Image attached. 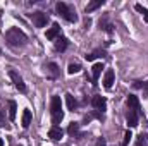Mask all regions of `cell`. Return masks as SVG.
<instances>
[{"mask_svg": "<svg viewBox=\"0 0 148 146\" xmlns=\"http://www.w3.org/2000/svg\"><path fill=\"white\" fill-rule=\"evenodd\" d=\"M100 29H103V31H107V33H112V31H114V26L103 17V19H100Z\"/></svg>", "mask_w": 148, "mask_h": 146, "instance_id": "d6986e66", "label": "cell"}, {"mask_svg": "<svg viewBox=\"0 0 148 146\" xmlns=\"http://www.w3.org/2000/svg\"><path fill=\"white\" fill-rule=\"evenodd\" d=\"M102 71H103V64H102V62H97V64L91 67V74H93V79H91V81H93V84H97V81H98Z\"/></svg>", "mask_w": 148, "mask_h": 146, "instance_id": "5bb4252c", "label": "cell"}, {"mask_svg": "<svg viewBox=\"0 0 148 146\" xmlns=\"http://www.w3.org/2000/svg\"><path fill=\"white\" fill-rule=\"evenodd\" d=\"M147 143H148V134H140L138 136V141H136V146H147Z\"/></svg>", "mask_w": 148, "mask_h": 146, "instance_id": "603a6c76", "label": "cell"}, {"mask_svg": "<svg viewBox=\"0 0 148 146\" xmlns=\"http://www.w3.org/2000/svg\"><path fill=\"white\" fill-rule=\"evenodd\" d=\"M45 36H47V40H57V38L60 36V26H59L57 23H53V24H52V28L47 31V35H45Z\"/></svg>", "mask_w": 148, "mask_h": 146, "instance_id": "30bf717a", "label": "cell"}, {"mask_svg": "<svg viewBox=\"0 0 148 146\" xmlns=\"http://www.w3.org/2000/svg\"><path fill=\"white\" fill-rule=\"evenodd\" d=\"M0 146H3V141H2V138H0Z\"/></svg>", "mask_w": 148, "mask_h": 146, "instance_id": "f1b7e54d", "label": "cell"}, {"mask_svg": "<svg viewBox=\"0 0 148 146\" xmlns=\"http://www.w3.org/2000/svg\"><path fill=\"white\" fill-rule=\"evenodd\" d=\"M5 122V117H3V110H0V126H3Z\"/></svg>", "mask_w": 148, "mask_h": 146, "instance_id": "83f0119b", "label": "cell"}, {"mask_svg": "<svg viewBox=\"0 0 148 146\" xmlns=\"http://www.w3.org/2000/svg\"><path fill=\"white\" fill-rule=\"evenodd\" d=\"M29 16H31V19H33V23H35L36 28L47 26V21H48L47 14H43V12H33V14H29Z\"/></svg>", "mask_w": 148, "mask_h": 146, "instance_id": "5b68a950", "label": "cell"}, {"mask_svg": "<svg viewBox=\"0 0 148 146\" xmlns=\"http://www.w3.org/2000/svg\"><path fill=\"white\" fill-rule=\"evenodd\" d=\"M81 71V65L79 64H69V67H67V74H76Z\"/></svg>", "mask_w": 148, "mask_h": 146, "instance_id": "cb8c5ba5", "label": "cell"}, {"mask_svg": "<svg viewBox=\"0 0 148 146\" xmlns=\"http://www.w3.org/2000/svg\"><path fill=\"white\" fill-rule=\"evenodd\" d=\"M5 40H7V43H9L10 46H14V48L24 46V45L28 43V36H26L19 28H10V29H7Z\"/></svg>", "mask_w": 148, "mask_h": 146, "instance_id": "6da1fadb", "label": "cell"}, {"mask_svg": "<svg viewBox=\"0 0 148 146\" xmlns=\"http://www.w3.org/2000/svg\"><path fill=\"white\" fill-rule=\"evenodd\" d=\"M143 93H145V96L148 98V81L145 83V84H143Z\"/></svg>", "mask_w": 148, "mask_h": 146, "instance_id": "4316f807", "label": "cell"}, {"mask_svg": "<svg viewBox=\"0 0 148 146\" xmlns=\"http://www.w3.org/2000/svg\"><path fill=\"white\" fill-rule=\"evenodd\" d=\"M62 136H64V131H62L59 126H52V127H50V131H48V138H50V139H53V141H60Z\"/></svg>", "mask_w": 148, "mask_h": 146, "instance_id": "ba28073f", "label": "cell"}, {"mask_svg": "<svg viewBox=\"0 0 148 146\" xmlns=\"http://www.w3.org/2000/svg\"><path fill=\"white\" fill-rule=\"evenodd\" d=\"M31 119H33V115H31V110L26 108L24 112H23V120H21L24 129H26V127H29V124H31Z\"/></svg>", "mask_w": 148, "mask_h": 146, "instance_id": "e0dca14e", "label": "cell"}, {"mask_svg": "<svg viewBox=\"0 0 148 146\" xmlns=\"http://www.w3.org/2000/svg\"><path fill=\"white\" fill-rule=\"evenodd\" d=\"M9 76H10V79H12V83H14V86L21 91V93H26V84H24V81H23V77L19 76V74L16 72V71H9Z\"/></svg>", "mask_w": 148, "mask_h": 146, "instance_id": "277c9868", "label": "cell"}, {"mask_svg": "<svg viewBox=\"0 0 148 146\" xmlns=\"http://www.w3.org/2000/svg\"><path fill=\"white\" fill-rule=\"evenodd\" d=\"M55 9H57V12H59L66 21H69V23H76V21H77L76 10H74L71 5H67V3H64V2H59V3L55 5Z\"/></svg>", "mask_w": 148, "mask_h": 146, "instance_id": "3957f363", "label": "cell"}, {"mask_svg": "<svg viewBox=\"0 0 148 146\" xmlns=\"http://www.w3.org/2000/svg\"><path fill=\"white\" fill-rule=\"evenodd\" d=\"M45 72H47L48 77L55 79V77H59L60 71H59V65H57L55 62H50V64H47V65H45Z\"/></svg>", "mask_w": 148, "mask_h": 146, "instance_id": "52a82bcc", "label": "cell"}, {"mask_svg": "<svg viewBox=\"0 0 148 146\" xmlns=\"http://www.w3.org/2000/svg\"><path fill=\"white\" fill-rule=\"evenodd\" d=\"M134 9H136V10H138L140 14H143V17H145V21L148 23V9H145V7H143L141 3H136V5H134Z\"/></svg>", "mask_w": 148, "mask_h": 146, "instance_id": "7402d4cb", "label": "cell"}, {"mask_svg": "<svg viewBox=\"0 0 148 146\" xmlns=\"http://www.w3.org/2000/svg\"><path fill=\"white\" fill-rule=\"evenodd\" d=\"M16 113H17V105H16V102H9V119L10 120H14L16 119Z\"/></svg>", "mask_w": 148, "mask_h": 146, "instance_id": "ffe728a7", "label": "cell"}, {"mask_svg": "<svg viewBox=\"0 0 148 146\" xmlns=\"http://www.w3.org/2000/svg\"><path fill=\"white\" fill-rule=\"evenodd\" d=\"M66 103H67V108L71 110V112H74V110L77 108V102H76V98H74L71 93L66 95Z\"/></svg>", "mask_w": 148, "mask_h": 146, "instance_id": "2e32d148", "label": "cell"}, {"mask_svg": "<svg viewBox=\"0 0 148 146\" xmlns=\"http://www.w3.org/2000/svg\"><path fill=\"white\" fill-rule=\"evenodd\" d=\"M0 53H2V48H0Z\"/></svg>", "mask_w": 148, "mask_h": 146, "instance_id": "f546056e", "label": "cell"}, {"mask_svg": "<svg viewBox=\"0 0 148 146\" xmlns=\"http://www.w3.org/2000/svg\"><path fill=\"white\" fill-rule=\"evenodd\" d=\"M77 131H79V124H77V122H71L69 127H67V132H69L71 136H74V134H77Z\"/></svg>", "mask_w": 148, "mask_h": 146, "instance_id": "44dd1931", "label": "cell"}, {"mask_svg": "<svg viewBox=\"0 0 148 146\" xmlns=\"http://www.w3.org/2000/svg\"><path fill=\"white\" fill-rule=\"evenodd\" d=\"M91 105L98 110V112L103 113V110L107 108V100H105V96H93L91 98Z\"/></svg>", "mask_w": 148, "mask_h": 146, "instance_id": "8992f818", "label": "cell"}, {"mask_svg": "<svg viewBox=\"0 0 148 146\" xmlns=\"http://www.w3.org/2000/svg\"><path fill=\"white\" fill-rule=\"evenodd\" d=\"M97 146H107L105 139H103V138H98V139H97Z\"/></svg>", "mask_w": 148, "mask_h": 146, "instance_id": "484cf974", "label": "cell"}, {"mask_svg": "<svg viewBox=\"0 0 148 146\" xmlns=\"http://www.w3.org/2000/svg\"><path fill=\"white\" fill-rule=\"evenodd\" d=\"M84 57H86V60L91 62V60H95V59H98V57L103 59V57H105V52H103V50H95V52H91V53H88V55H84Z\"/></svg>", "mask_w": 148, "mask_h": 146, "instance_id": "ac0fdd59", "label": "cell"}, {"mask_svg": "<svg viewBox=\"0 0 148 146\" xmlns=\"http://www.w3.org/2000/svg\"><path fill=\"white\" fill-rule=\"evenodd\" d=\"M138 113L134 112V110H127V113H126V120H127V126L129 127H136L138 126Z\"/></svg>", "mask_w": 148, "mask_h": 146, "instance_id": "7c38bea8", "label": "cell"}, {"mask_svg": "<svg viewBox=\"0 0 148 146\" xmlns=\"http://www.w3.org/2000/svg\"><path fill=\"white\" fill-rule=\"evenodd\" d=\"M114 79H115L114 71H112V69H107V71H105V76H103V88L110 89L112 84H114Z\"/></svg>", "mask_w": 148, "mask_h": 146, "instance_id": "8fae6325", "label": "cell"}, {"mask_svg": "<svg viewBox=\"0 0 148 146\" xmlns=\"http://www.w3.org/2000/svg\"><path fill=\"white\" fill-rule=\"evenodd\" d=\"M50 113H52V124L53 126H59L64 119V112H62V102H60V96L53 95L52 100H50Z\"/></svg>", "mask_w": 148, "mask_h": 146, "instance_id": "7a4b0ae2", "label": "cell"}, {"mask_svg": "<svg viewBox=\"0 0 148 146\" xmlns=\"http://www.w3.org/2000/svg\"><path fill=\"white\" fill-rule=\"evenodd\" d=\"M131 138H133V134H131V131H126V134H124V141H122V146H127V145H129V141H131Z\"/></svg>", "mask_w": 148, "mask_h": 146, "instance_id": "d4e9b609", "label": "cell"}, {"mask_svg": "<svg viewBox=\"0 0 148 146\" xmlns=\"http://www.w3.org/2000/svg\"><path fill=\"white\" fill-rule=\"evenodd\" d=\"M105 3V0H93V2H90L88 5H86V14H90V12H93V10H97L98 7H102Z\"/></svg>", "mask_w": 148, "mask_h": 146, "instance_id": "9a60e30c", "label": "cell"}, {"mask_svg": "<svg viewBox=\"0 0 148 146\" xmlns=\"http://www.w3.org/2000/svg\"><path fill=\"white\" fill-rule=\"evenodd\" d=\"M127 105H129V110H134L138 115L141 113V107H140V100H138V96L129 95V96H127Z\"/></svg>", "mask_w": 148, "mask_h": 146, "instance_id": "9c48e42d", "label": "cell"}, {"mask_svg": "<svg viewBox=\"0 0 148 146\" xmlns=\"http://www.w3.org/2000/svg\"><path fill=\"white\" fill-rule=\"evenodd\" d=\"M67 46H69V40L66 36H59L55 40V50H57V52H64Z\"/></svg>", "mask_w": 148, "mask_h": 146, "instance_id": "4fadbf2b", "label": "cell"}]
</instances>
